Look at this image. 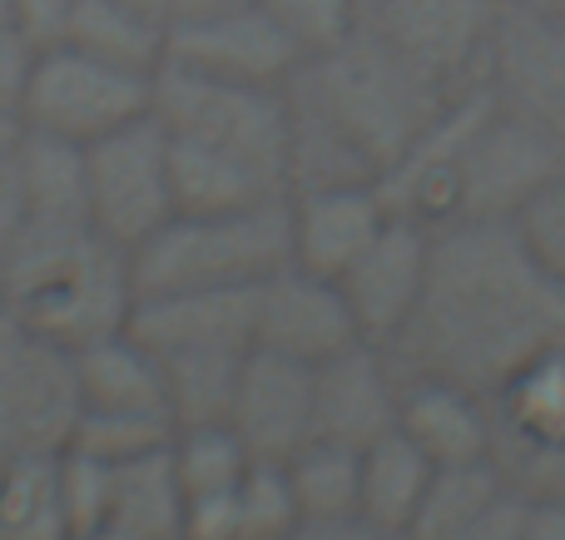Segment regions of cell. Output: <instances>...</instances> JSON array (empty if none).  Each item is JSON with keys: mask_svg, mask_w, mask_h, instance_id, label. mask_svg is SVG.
<instances>
[{"mask_svg": "<svg viewBox=\"0 0 565 540\" xmlns=\"http://www.w3.org/2000/svg\"><path fill=\"white\" fill-rule=\"evenodd\" d=\"M184 511L189 501L169 446L115 466V511H109L115 531L129 540H184Z\"/></svg>", "mask_w": 565, "mask_h": 540, "instance_id": "cb8c5ba5", "label": "cell"}, {"mask_svg": "<svg viewBox=\"0 0 565 540\" xmlns=\"http://www.w3.org/2000/svg\"><path fill=\"white\" fill-rule=\"evenodd\" d=\"M228 426L254 462H288L312 442V367L248 347L234 387Z\"/></svg>", "mask_w": 565, "mask_h": 540, "instance_id": "e0dca14e", "label": "cell"}, {"mask_svg": "<svg viewBox=\"0 0 565 540\" xmlns=\"http://www.w3.org/2000/svg\"><path fill=\"white\" fill-rule=\"evenodd\" d=\"M129 6H139V10H154V15H164V20H169V0H129Z\"/></svg>", "mask_w": 565, "mask_h": 540, "instance_id": "ee69618b", "label": "cell"}, {"mask_svg": "<svg viewBox=\"0 0 565 540\" xmlns=\"http://www.w3.org/2000/svg\"><path fill=\"white\" fill-rule=\"evenodd\" d=\"M302 540H412V536L367 521V516H348V521H328V526H302Z\"/></svg>", "mask_w": 565, "mask_h": 540, "instance_id": "f35d334b", "label": "cell"}, {"mask_svg": "<svg viewBox=\"0 0 565 540\" xmlns=\"http://www.w3.org/2000/svg\"><path fill=\"white\" fill-rule=\"evenodd\" d=\"M169 179H174V214H234L288 194L278 174L189 139H169Z\"/></svg>", "mask_w": 565, "mask_h": 540, "instance_id": "44dd1931", "label": "cell"}, {"mask_svg": "<svg viewBox=\"0 0 565 540\" xmlns=\"http://www.w3.org/2000/svg\"><path fill=\"white\" fill-rule=\"evenodd\" d=\"M75 377H79V412H139L174 422L159 357L129 333H109L99 343L79 347Z\"/></svg>", "mask_w": 565, "mask_h": 540, "instance_id": "ffe728a7", "label": "cell"}, {"mask_svg": "<svg viewBox=\"0 0 565 540\" xmlns=\"http://www.w3.org/2000/svg\"><path fill=\"white\" fill-rule=\"evenodd\" d=\"M561 169H565V139H556L546 125H536L531 115L511 109L497 95L467 139L457 184H451L447 224H461V218H516Z\"/></svg>", "mask_w": 565, "mask_h": 540, "instance_id": "52a82bcc", "label": "cell"}, {"mask_svg": "<svg viewBox=\"0 0 565 540\" xmlns=\"http://www.w3.org/2000/svg\"><path fill=\"white\" fill-rule=\"evenodd\" d=\"M487 79L511 109L565 139V20L526 0H507L491 35Z\"/></svg>", "mask_w": 565, "mask_h": 540, "instance_id": "5bb4252c", "label": "cell"}, {"mask_svg": "<svg viewBox=\"0 0 565 540\" xmlns=\"http://www.w3.org/2000/svg\"><path fill=\"white\" fill-rule=\"evenodd\" d=\"M565 347V283L521 244L511 218L431 228V268L417 313L387 343L402 382H451L491 397L526 363Z\"/></svg>", "mask_w": 565, "mask_h": 540, "instance_id": "6da1fadb", "label": "cell"}, {"mask_svg": "<svg viewBox=\"0 0 565 540\" xmlns=\"http://www.w3.org/2000/svg\"><path fill=\"white\" fill-rule=\"evenodd\" d=\"M292 263V198H268L234 214H174L129 253L135 298L189 288H258Z\"/></svg>", "mask_w": 565, "mask_h": 540, "instance_id": "277c9868", "label": "cell"}, {"mask_svg": "<svg viewBox=\"0 0 565 540\" xmlns=\"http://www.w3.org/2000/svg\"><path fill=\"white\" fill-rule=\"evenodd\" d=\"M282 466H288L302 526H328V521L362 516V452L338 442H308Z\"/></svg>", "mask_w": 565, "mask_h": 540, "instance_id": "484cf974", "label": "cell"}, {"mask_svg": "<svg viewBox=\"0 0 565 540\" xmlns=\"http://www.w3.org/2000/svg\"><path fill=\"white\" fill-rule=\"evenodd\" d=\"M0 317H6V288H0Z\"/></svg>", "mask_w": 565, "mask_h": 540, "instance_id": "bcb514c9", "label": "cell"}, {"mask_svg": "<svg viewBox=\"0 0 565 540\" xmlns=\"http://www.w3.org/2000/svg\"><path fill=\"white\" fill-rule=\"evenodd\" d=\"M20 198H25L20 228H95L85 188V144L25 129V139H20Z\"/></svg>", "mask_w": 565, "mask_h": 540, "instance_id": "7402d4cb", "label": "cell"}, {"mask_svg": "<svg viewBox=\"0 0 565 540\" xmlns=\"http://www.w3.org/2000/svg\"><path fill=\"white\" fill-rule=\"evenodd\" d=\"M431 268V228L417 218L392 214L382 234L358 253V263L338 278L342 298H348L352 317H358L362 343L387 347L392 337L407 327L417 313L422 288H427Z\"/></svg>", "mask_w": 565, "mask_h": 540, "instance_id": "9a60e30c", "label": "cell"}, {"mask_svg": "<svg viewBox=\"0 0 565 540\" xmlns=\"http://www.w3.org/2000/svg\"><path fill=\"white\" fill-rule=\"evenodd\" d=\"M60 501H65L70 536L109 526V511H115V466L65 446L60 452Z\"/></svg>", "mask_w": 565, "mask_h": 540, "instance_id": "836d02e7", "label": "cell"}, {"mask_svg": "<svg viewBox=\"0 0 565 540\" xmlns=\"http://www.w3.org/2000/svg\"><path fill=\"white\" fill-rule=\"evenodd\" d=\"M70 10H75V0H15V25L45 50L65 35Z\"/></svg>", "mask_w": 565, "mask_h": 540, "instance_id": "8d00e7d4", "label": "cell"}, {"mask_svg": "<svg viewBox=\"0 0 565 540\" xmlns=\"http://www.w3.org/2000/svg\"><path fill=\"white\" fill-rule=\"evenodd\" d=\"M0 288L15 323L70 353L125 333L135 307L129 253L95 228H20L0 253Z\"/></svg>", "mask_w": 565, "mask_h": 540, "instance_id": "3957f363", "label": "cell"}, {"mask_svg": "<svg viewBox=\"0 0 565 540\" xmlns=\"http://www.w3.org/2000/svg\"><path fill=\"white\" fill-rule=\"evenodd\" d=\"M248 353H194V357H159L174 426H214L234 412L238 367Z\"/></svg>", "mask_w": 565, "mask_h": 540, "instance_id": "f1b7e54d", "label": "cell"}, {"mask_svg": "<svg viewBox=\"0 0 565 540\" xmlns=\"http://www.w3.org/2000/svg\"><path fill=\"white\" fill-rule=\"evenodd\" d=\"M35 60H40V45L25 35V30L0 25V109H15L20 115L30 75H35Z\"/></svg>", "mask_w": 565, "mask_h": 540, "instance_id": "d590c367", "label": "cell"}, {"mask_svg": "<svg viewBox=\"0 0 565 540\" xmlns=\"http://www.w3.org/2000/svg\"><path fill=\"white\" fill-rule=\"evenodd\" d=\"M292 263L338 283L392 218L377 184L292 188Z\"/></svg>", "mask_w": 565, "mask_h": 540, "instance_id": "ac0fdd59", "label": "cell"}, {"mask_svg": "<svg viewBox=\"0 0 565 540\" xmlns=\"http://www.w3.org/2000/svg\"><path fill=\"white\" fill-rule=\"evenodd\" d=\"M501 492H511V482L501 476L497 462L437 466L427 496H422L417 516H412V526H407V536L412 540H451L457 531H467Z\"/></svg>", "mask_w": 565, "mask_h": 540, "instance_id": "83f0119b", "label": "cell"}, {"mask_svg": "<svg viewBox=\"0 0 565 540\" xmlns=\"http://www.w3.org/2000/svg\"><path fill=\"white\" fill-rule=\"evenodd\" d=\"M234 6H248V0H169V25H174V20H204V15H218V10H234Z\"/></svg>", "mask_w": 565, "mask_h": 540, "instance_id": "ab89813d", "label": "cell"}, {"mask_svg": "<svg viewBox=\"0 0 565 540\" xmlns=\"http://www.w3.org/2000/svg\"><path fill=\"white\" fill-rule=\"evenodd\" d=\"M89 224L99 238L135 253L174 218V179H169V134L154 115L85 144Z\"/></svg>", "mask_w": 565, "mask_h": 540, "instance_id": "9c48e42d", "label": "cell"}, {"mask_svg": "<svg viewBox=\"0 0 565 540\" xmlns=\"http://www.w3.org/2000/svg\"><path fill=\"white\" fill-rule=\"evenodd\" d=\"M457 89L437 85L372 25L312 55L288 79V194L318 184H377Z\"/></svg>", "mask_w": 565, "mask_h": 540, "instance_id": "7a4b0ae2", "label": "cell"}, {"mask_svg": "<svg viewBox=\"0 0 565 540\" xmlns=\"http://www.w3.org/2000/svg\"><path fill=\"white\" fill-rule=\"evenodd\" d=\"M79 422L75 353L0 317V466L65 452Z\"/></svg>", "mask_w": 565, "mask_h": 540, "instance_id": "ba28073f", "label": "cell"}, {"mask_svg": "<svg viewBox=\"0 0 565 540\" xmlns=\"http://www.w3.org/2000/svg\"><path fill=\"white\" fill-rule=\"evenodd\" d=\"M145 115H154V75L109 65L65 40L40 50L25 105H20L25 129L70 139V144H95Z\"/></svg>", "mask_w": 565, "mask_h": 540, "instance_id": "8992f818", "label": "cell"}, {"mask_svg": "<svg viewBox=\"0 0 565 540\" xmlns=\"http://www.w3.org/2000/svg\"><path fill=\"white\" fill-rule=\"evenodd\" d=\"M70 540H129V536L115 531V526H99V531H79V536H70Z\"/></svg>", "mask_w": 565, "mask_h": 540, "instance_id": "b9f144b4", "label": "cell"}, {"mask_svg": "<svg viewBox=\"0 0 565 540\" xmlns=\"http://www.w3.org/2000/svg\"><path fill=\"white\" fill-rule=\"evenodd\" d=\"M402 422V377L387 347L352 343L312 367V442L367 452Z\"/></svg>", "mask_w": 565, "mask_h": 540, "instance_id": "7c38bea8", "label": "cell"}, {"mask_svg": "<svg viewBox=\"0 0 565 540\" xmlns=\"http://www.w3.org/2000/svg\"><path fill=\"white\" fill-rule=\"evenodd\" d=\"M0 540H70L60 501V452L0 466Z\"/></svg>", "mask_w": 565, "mask_h": 540, "instance_id": "4316f807", "label": "cell"}, {"mask_svg": "<svg viewBox=\"0 0 565 540\" xmlns=\"http://www.w3.org/2000/svg\"><path fill=\"white\" fill-rule=\"evenodd\" d=\"M431 472H437L431 456L402 426L387 432L382 442H372L362 452V516L377 526H392V531H407L431 486Z\"/></svg>", "mask_w": 565, "mask_h": 540, "instance_id": "d4e9b609", "label": "cell"}, {"mask_svg": "<svg viewBox=\"0 0 565 540\" xmlns=\"http://www.w3.org/2000/svg\"><path fill=\"white\" fill-rule=\"evenodd\" d=\"M154 119L169 139L209 144L268 169L288 184L292 159V105L288 85H244L199 69L159 65L154 75Z\"/></svg>", "mask_w": 565, "mask_h": 540, "instance_id": "5b68a950", "label": "cell"}, {"mask_svg": "<svg viewBox=\"0 0 565 540\" xmlns=\"http://www.w3.org/2000/svg\"><path fill=\"white\" fill-rule=\"evenodd\" d=\"M0 25H15V0H0Z\"/></svg>", "mask_w": 565, "mask_h": 540, "instance_id": "f6af8a7d", "label": "cell"}, {"mask_svg": "<svg viewBox=\"0 0 565 540\" xmlns=\"http://www.w3.org/2000/svg\"><path fill=\"white\" fill-rule=\"evenodd\" d=\"M20 139H25V119H20L15 109H0V159L15 154Z\"/></svg>", "mask_w": 565, "mask_h": 540, "instance_id": "60d3db41", "label": "cell"}, {"mask_svg": "<svg viewBox=\"0 0 565 540\" xmlns=\"http://www.w3.org/2000/svg\"><path fill=\"white\" fill-rule=\"evenodd\" d=\"M526 6H536V10H546V15H561L565 20V0H526Z\"/></svg>", "mask_w": 565, "mask_h": 540, "instance_id": "7bdbcfd3", "label": "cell"}, {"mask_svg": "<svg viewBox=\"0 0 565 540\" xmlns=\"http://www.w3.org/2000/svg\"><path fill=\"white\" fill-rule=\"evenodd\" d=\"M282 25V35L302 50V60L328 55L362 25V0H258Z\"/></svg>", "mask_w": 565, "mask_h": 540, "instance_id": "d6a6232c", "label": "cell"}, {"mask_svg": "<svg viewBox=\"0 0 565 540\" xmlns=\"http://www.w3.org/2000/svg\"><path fill=\"white\" fill-rule=\"evenodd\" d=\"M125 333L154 357L248 353L254 347V288H189L135 298Z\"/></svg>", "mask_w": 565, "mask_h": 540, "instance_id": "2e32d148", "label": "cell"}, {"mask_svg": "<svg viewBox=\"0 0 565 540\" xmlns=\"http://www.w3.org/2000/svg\"><path fill=\"white\" fill-rule=\"evenodd\" d=\"M302 536V511L288 466L254 462L234 492V540H292Z\"/></svg>", "mask_w": 565, "mask_h": 540, "instance_id": "4dcf8cb0", "label": "cell"}, {"mask_svg": "<svg viewBox=\"0 0 565 540\" xmlns=\"http://www.w3.org/2000/svg\"><path fill=\"white\" fill-rule=\"evenodd\" d=\"M292 540H302V536H292Z\"/></svg>", "mask_w": 565, "mask_h": 540, "instance_id": "7dc6e473", "label": "cell"}, {"mask_svg": "<svg viewBox=\"0 0 565 540\" xmlns=\"http://www.w3.org/2000/svg\"><path fill=\"white\" fill-rule=\"evenodd\" d=\"M516 540H565V501L561 496H526Z\"/></svg>", "mask_w": 565, "mask_h": 540, "instance_id": "74e56055", "label": "cell"}, {"mask_svg": "<svg viewBox=\"0 0 565 540\" xmlns=\"http://www.w3.org/2000/svg\"><path fill=\"white\" fill-rule=\"evenodd\" d=\"M60 40L109 60V65L159 75L164 50H169V20L154 15V10L129 6V0H75L70 25Z\"/></svg>", "mask_w": 565, "mask_h": 540, "instance_id": "603a6c76", "label": "cell"}, {"mask_svg": "<svg viewBox=\"0 0 565 540\" xmlns=\"http://www.w3.org/2000/svg\"><path fill=\"white\" fill-rule=\"evenodd\" d=\"M511 224H516L521 244L531 248V258H536L556 283H565V169L521 208L516 218H511Z\"/></svg>", "mask_w": 565, "mask_h": 540, "instance_id": "e575fe53", "label": "cell"}, {"mask_svg": "<svg viewBox=\"0 0 565 540\" xmlns=\"http://www.w3.org/2000/svg\"><path fill=\"white\" fill-rule=\"evenodd\" d=\"M174 472H179V486H184V501H209V496H228L244 472L254 466L248 446L238 442V432L228 422H214V426H179L174 442Z\"/></svg>", "mask_w": 565, "mask_h": 540, "instance_id": "f546056e", "label": "cell"}, {"mask_svg": "<svg viewBox=\"0 0 565 540\" xmlns=\"http://www.w3.org/2000/svg\"><path fill=\"white\" fill-rule=\"evenodd\" d=\"M402 432L431 456V466L491 462V407L487 397L451 382H402Z\"/></svg>", "mask_w": 565, "mask_h": 540, "instance_id": "d6986e66", "label": "cell"}, {"mask_svg": "<svg viewBox=\"0 0 565 540\" xmlns=\"http://www.w3.org/2000/svg\"><path fill=\"white\" fill-rule=\"evenodd\" d=\"M501 6L507 0H362V25H372L437 85L467 89L487 79Z\"/></svg>", "mask_w": 565, "mask_h": 540, "instance_id": "30bf717a", "label": "cell"}, {"mask_svg": "<svg viewBox=\"0 0 565 540\" xmlns=\"http://www.w3.org/2000/svg\"><path fill=\"white\" fill-rule=\"evenodd\" d=\"M164 65L244 79V85H288L302 65V50L282 35V25L258 0H248V6L218 10L204 20H174Z\"/></svg>", "mask_w": 565, "mask_h": 540, "instance_id": "8fae6325", "label": "cell"}, {"mask_svg": "<svg viewBox=\"0 0 565 540\" xmlns=\"http://www.w3.org/2000/svg\"><path fill=\"white\" fill-rule=\"evenodd\" d=\"M352 343H362L358 317L332 278L288 263L254 288V347L318 367Z\"/></svg>", "mask_w": 565, "mask_h": 540, "instance_id": "4fadbf2b", "label": "cell"}, {"mask_svg": "<svg viewBox=\"0 0 565 540\" xmlns=\"http://www.w3.org/2000/svg\"><path fill=\"white\" fill-rule=\"evenodd\" d=\"M169 442H174V422H164V417H139V412H79L75 436H70L75 452H89L109 466L135 462V456L159 452V446H169Z\"/></svg>", "mask_w": 565, "mask_h": 540, "instance_id": "1f68e13d", "label": "cell"}]
</instances>
